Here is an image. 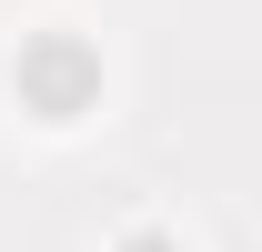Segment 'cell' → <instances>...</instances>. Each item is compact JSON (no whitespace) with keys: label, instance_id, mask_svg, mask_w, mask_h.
I'll use <instances>...</instances> for the list:
<instances>
[{"label":"cell","instance_id":"cell-2","mask_svg":"<svg viewBox=\"0 0 262 252\" xmlns=\"http://www.w3.org/2000/svg\"><path fill=\"white\" fill-rule=\"evenodd\" d=\"M101 252H202V232L182 212H162V202H141V212H121L101 232Z\"/></svg>","mask_w":262,"mask_h":252},{"label":"cell","instance_id":"cell-1","mask_svg":"<svg viewBox=\"0 0 262 252\" xmlns=\"http://www.w3.org/2000/svg\"><path fill=\"white\" fill-rule=\"evenodd\" d=\"M0 91H10V111L31 131H81L101 111V91H111V71H101V51L81 31H61V20H40V31L10 40V61H0Z\"/></svg>","mask_w":262,"mask_h":252}]
</instances>
